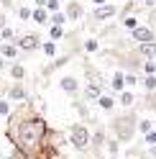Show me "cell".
<instances>
[{
  "label": "cell",
  "instance_id": "7402d4cb",
  "mask_svg": "<svg viewBox=\"0 0 156 159\" xmlns=\"http://www.w3.org/2000/svg\"><path fill=\"white\" fill-rule=\"evenodd\" d=\"M125 157H128V159H146V152L138 149V146H128V149H125Z\"/></svg>",
  "mask_w": 156,
  "mask_h": 159
},
{
  "label": "cell",
  "instance_id": "44dd1931",
  "mask_svg": "<svg viewBox=\"0 0 156 159\" xmlns=\"http://www.w3.org/2000/svg\"><path fill=\"white\" fill-rule=\"evenodd\" d=\"M105 146H108V154L110 157H118V152H120V141H118V139H108V141H105Z\"/></svg>",
  "mask_w": 156,
  "mask_h": 159
},
{
  "label": "cell",
  "instance_id": "d6986e66",
  "mask_svg": "<svg viewBox=\"0 0 156 159\" xmlns=\"http://www.w3.org/2000/svg\"><path fill=\"white\" fill-rule=\"evenodd\" d=\"M90 144L95 146V152H100V149L105 146V131H102V128H97V131L90 136Z\"/></svg>",
  "mask_w": 156,
  "mask_h": 159
},
{
  "label": "cell",
  "instance_id": "9a60e30c",
  "mask_svg": "<svg viewBox=\"0 0 156 159\" xmlns=\"http://www.w3.org/2000/svg\"><path fill=\"white\" fill-rule=\"evenodd\" d=\"M8 72H11V77L15 80V82H23V80H26V67L18 64V62H13L11 67H8Z\"/></svg>",
  "mask_w": 156,
  "mask_h": 159
},
{
  "label": "cell",
  "instance_id": "74e56055",
  "mask_svg": "<svg viewBox=\"0 0 156 159\" xmlns=\"http://www.w3.org/2000/svg\"><path fill=\"white\" fill-rule=\"evenodd\" d=\"M46 5V0H33V8H44Z\"/></svg>",
  "mask_w": 156,
  "mask_h": 159
},
{
  "label": "cell",
  "instance_id": "d6a6232c",
  "mask_svg": "<svg viewBox=\"0 0 156 159\" xmlns=\"http://www.w3.org/2000/svg\"><path fill=\"white\" fill-rule=\"evenodd\" d=\"M13 108H11V100H5V98H0V116H8Z\"/></svg>",
  "mask_w": 156,
  "mask_h": 159
},
{
  "label": "cell",
  "instance_id": "836d02e7",
  "mask_svg": "<svg viewBox=\"0 0 156 159\" xmlns=\"http://www.w3.org/2000/svg\"><path fill=\"white\" fill-rule=\"evenodd\" d=\"M136 85H138V77H136L133 72H128V75H125V87L131 90V87H136Z\"/></svg>",
  "mask_w": 156,
  "mask_h": 159
},
{
  "label": "cell",
  "instance_id": "9c48e42d",
  "mask_svg": "<svg viewBox=\"0 0 156 159\" xmlns=\"http://www.w3.org/2000/svg\"><path fill=\"white\" fill-rule=\"evenodd\" d=\"M64 13H67V21H80V18L84 16V8H82L80 0H69L67 8H64Z\"/></svg>",
  "mask_w": 156,
  "mask_h": 159
},
{
  "label": "cell",
  "instance_id": "60d3db41",
  "mask_svg": "<svg viewBox=\"0 0 156 159\" xmlns=\"http://www.w3.org/2000/svg\"><path fill=\"white\" fill-rule=\"evenodd\" d=\"M131 3H133V0H131Z\"/></svg>",
  "mask_w": 156,
  "mask_h": 159
},
{
  "label": "cell",
  "instance_id": "f35d334b",
  "mask_svg": "<svg viewBox=\"0 0 156 159\" xmlns=\"http://www.w3.org/2000/svg\"><path fill=\"white\" fill-rule=\"evenodd\" d=\"M5 67H8V64H5V57H0V72H3Z\"/></svg>",
  "mask_w": 156,
  "mask_h": 159
},
{
  "label": "cell",
  "instance_id": "f546056e",
  "mask_svg": "<svg viewBox=\"0 0 156 159\" xmlns=\"http://www.w3.org/2000/svg\"><path fill=\"white\" fill-rule=\"evenodd\" d=\"M151 128H154V121H149V118H141V121H138V131H141L143 136L149 134Z\"/></svg>",
  "mask_w": 156,
  "mask_h": 159
},
{
  "label": "cell",
  "instance_id": "1f68e13d",
  "mask_svg": "<svg viewBox=\"0 0 156 159\" xmlns=\"http://www.w3.org/2000/svg\"><path fill=\"white\" fill-rule=\"evenodd\" d=\"M74 108H77V111H80V116L82 118H87V116H90V111H87V105L80 100V98H74Z\"/></svg>",
  "mask_w": 156,
  "mask_h": 159
},
{
  "label": "cell",
  "instance_id": "cb8c5ba5",
  "mask_svg": "<svg viewBox=\"0 0 156 159\" xmlns=\"http://www.w3.org/2000/svg\"><path fill=\"white\" fill-rule=\"evenodd\" d=\"M49 39H51V41L64 39V26H49Z\"/></svg>",
  "mask_w": 156,
  "mask_h": 159
},
{
  "label": "cell",
  "instance_id": "ac0fdd59",
  "mask_svg": "<svg viewBox=\"0 0 156 159\" xmlns=\"http://www.w3.org/2000/svg\"><path fill=\"white\" fill-rule=\"evenodd\" d=\"M41 52H44L49 59H54V57H56V52H59V44L51 41V39H49V41H41Z\"/></svg>",
  "mask_w": 156,
  "mask_h": 159
},
{
  "label": "cell",
  "instance_id": "ab89813d",
  "mask_svg": "<svg viewBox=\"0 0 156 159\" xmlns=\"http://www.w3.org/2000/svg\"><path fill=\"white\" fill-rule=\"evenodd\" d=\"M92 3H95V8H97V5H105L108 0H92Z\"/></svg>",
  "mask_w": 156,
  "mask_h": 159
},
{
  "label": "cell",
  "instance_id": "7c38bea8",
  "mask_svg": "<svg viewBox=\"0 0 156 159\" xmlns=\"http://www.w3.org/2000/svg\"><path fill=\"white\" fill-rule=\"evenodd\" d=\"M49 18H51V13H49L46 8H33L31 11V21L36 26H49Z\"/></svg>",
  "mask_w": 156,
  "mask_h": 159
},
{
  "label": "cell",
  "instance_id": "8d00e7d4",
  "mask_svg": "<svg viewBox=\"0 0 156 159\" xmlns=\"http://www.w3.org/2000/svg\"><path fill=\"white\" fill-rule=\"evenodd\" d=\"M5 26H8V18H5L3 11H0V28H5Z\"/></svg>",
  "mask_w": 156,
  "mask_h": 159
},
{
  "label": "cell",
  "instance_id": "f1b7e54d",
  "mask_svg": "<svg viewBox=\"0 0 156 159\" xmlns=\"http://www.w3.org/2000/svg\"><path fill=\"white\" fill-rule=\"evenodd\" d=\"M123 26L128 28V31H133L136 26H141V23H138V16H125V18H123Z\"/></svg>",
  "mask_w": 156,
  "mask_h": 159
},
{
  "label": "cell",
  "instance_id": "d4e9b609",
  "mask_svg": "<svg viewBox=\"0 0 156 159\" xmlns=\"http://www.w3.org/2000/svg\"><path fill=\"white\" fill-rule=\"evenodd\" d=\"M143 90L146 93H156V75H146L143 77Z\"/></svg>",
  "mask_w": 156,
  "mask_h": 159
},
{
  "label": "cell",
  "instance_id": "52a82bcc",
  "mask_svg": "<svg viewBox=\"0 0 156 159\" xmlns=\"http://www.w3.org/2000/svg\"><path fill=\"white\" fill-rule=\"evenodd\" d=\"M59 87H62V93H67V95H72V98H77V95H80V90H82L80 80H77V77H72V75H67V77H62V80H59Z\"/></svg>",
  "mask_w": 156,
  "mask_h": 159
},
{
  "label": "cell",
  "instance_id": "ba28073f",
  "mask_svg": "<svg viewBox=\"0 0 156 159\" xmlns=\"http://www.w3.org/2000/svg\"><path fill=\"white\" fill-rule=\"evenodd\" d=\"M8 100L11 103H23V100H28V93H26V87H23V82H13L11 87H8Z\"/></svg>",
  "mask_w": 156,
  "mask_h": 159
},
{
  "label": "cell",
  "instance_id": "e575fe53",
  "mask_svg": "<svg viewBox=\"0 0 156 159\" xmlns=\"http://www.w3.org/2000/svg\"><path fill=\"white\" fill-rule=\"evenodd\" d=\"M146 144H149V146H156V126L146 134Z\"/></svg>",
  "mask_w": 156,
  "mask_h": 159
},
{
  "label": "cell",
  "instance_id": "83f0119b",
  "mask_svg": "<svg viewBox=\"0 0 156 159\" xmlns=\"http://www.w3.org/2000/svg\"><path fill=\"white\" fill-rule=\"evenodd\" d=\"M97 49H100V41H97V39H87V41H84V52L87 54H95Z\"/></svg>",
  "mask_w": 156,
  "mask_h": 159
},
{
  "label": "cell",
  "instance_id": "4fadbf2b",
  "mask_svg": "<svg viewBox=\"0 0 156 159\" xmlns=\"http://www.w3.org/2000/svg\"><path fill=\"white\" fill-rule=\"evenodd\" d=\"M138 57L141 59H156V41H146V44H138Z\"/></svg>",
  "mask_w": 156,
  "mask_h": 159
},
{
  "label": "cell",
  "instance_id": "4dcf8cb0",
  "mask_svg": "<svg viewBox=\"0 0 156 159\" xmlns=\"http://www.w3.org/2000/svg\"><path fill=\"white\" fill-rule=\"evenodd\" d=\"M46 11L49 13H56V11H62V0H46Z\"/></svg>",
  "mask_w": 156,
  "mask_h": 159
},
{
  "label": "cell",
  "instance_id": "484cf974",
  "mask_svg": "<svg viewBox=\"0 0 156 159\" xmlns=\"http://www.w3.org/2000/svg\"><path fill=\"white\" fill-rule=\"evenodd\" d=\"M141 69H143V75H156V59H143Z\"/></svg>",
  "mask_w": 156,
  "mask_h": 159
},
{
  "label": "cell",
  "instance_id": "5bb4252c",
  "mask_svg": "<svg viewBox=\"0 0 156 159\" xmlns=\"http://www.w3.org/2000/svg\"><path fill=\"white\" fill-rule=\"evenodd\" d=\"M110 90H113V93L125 90V75H123V72H115V75L110 77Z\"/></svg>",
  "mask_w": 156,
  "mask_h": 159
},
{
  "label": "cell",
  "instance_id": "30bf717a",
  "mask_svg": "<svg viewBox=\"0 0 156 159\" xmlns=\"http://www.w3.org/2000/svg\"><path fill=\"white\" fill-rule=\"evenodd\" d=\"M0 57H5V59H15L21 57V49L15 46V41H0Z\"/></svg>",
  "mask_w": 156,
  "mask_h": 159
},
{
  "label": "cell",
  "instance_id": "6da1fadb",
  "mask_svg": "<svg viewBox=\"0 0 156 159\" xmlns=\"http://www.w3.org/2000/svg\"><path fill=\"white\" fill-rule=\"evenodd\" d=\"M49 131L51 128L36 113L23 118V121H18V123H13V126H8V136H11L15 152L23 154L26 159H36V154H38V149L44 144V139L49 136Z\"/></svg>",
  "mask_w": 156,
  "mask_h": 159
},
{
  "label": "cell",
  "instance_id": "ffe728a7",
  "mask_svg": "<svg viewBox=\"0 0 156 159\" xmlns=\"http://www.w3.org/2000/svg\"><path fill=\"white\" fill-rule=\"evenodd\" d=\"M67 23V13L64 11H56L51 13V18H49V26H64Z\"/></svg>",
  "mask_w": 156,
  "mask_h": 159
},
{
  "label": "cell",
  "instance_id": "5b68a950",
  "mask_svg": "<svg viewBox=\"0 0 156 159\" xmlns=\"http://www.w3.org/2000/svg\"><path fill=\"white\" fill-rule=\"evenodd\" d=\"M15 46L21 49V52H36V49H41V39L36 34H23L15 39Z\"/></svg>",
  "mask_w": 156,
  "mask_h": 159
},
{
  "label": "cell",
  "instance_id": "b9f144b4",
  "mask_svg": "<svg viewBox=\"0 0 156 159\" xmlns=\"http://www.w3.org/2000/svg\"><path fill=\"white\" fill-rule=\"evenodd\" d=\"M154 126H156V123H154Z\"/></svg>",
  "mask_w": 156,
  "mask_h": 159
},
{
  "label": "cell",
  "instance_id": "4316f807",
  "mask_svg": "<svg viewBox=\"0 0 156 159\" xmlns=\"http://www.w3.org/2000/svg\"><path fill=\"white\" fill-rule=\"evenodd\" d=\"M0 41H15V31H13L11 26L0 28Z\"/></svg>",
  "mask_w": 156,
  "mask_h": 159
},
{
  "label": "cell",
  "instance_id": "d590c367",
  "mask_svg": "<svg viewBox=\"0 0 156 159\" xmlns=\"http://www.w3.org/2000/svg\"><path fill=\"white\" fill-rule=\"evenodd\" d=\"M0 5H3V8H13L15 0H0Z\"/></svg>",
  "mask_w": 156,
  "mask_h": 159
},
{
  "label": "cell",
  "instance_id": "603a6c76",
  "mask_svg": "<svg viewBox=\"0 0 156 159\" xmlns=\"http://www.w3.org/2000/svg\"><path fill=\"white\" fill-rule=\"evenodd\" d=\"M31 11L33 8H28V5H18V11H15V16H18V21H31Z\"/></svg>",
  "mask_w": 156,
  "mask_h": 159
},
{
  "label": "cell",
  "instance_id": "7a4b0ae2",
  "mask_svg": "<svg viewBox=\"0 0 156 159\" xmlns=\"http://www.w3.org/2000/svg\"><path fill=\"white\" fill-rule=\"evenodd\" d=\"M110 131L120 144H131L136 139V134H138V116L133 111H125L120 116H115L110 121Z\"/></svg>",
  "mask_w": 156,
  "mask_h": 159
},
{
  "label": "cell",
  "instance_id": "8fae6325",
  "mask_svg": "<svg viewBox=\"0 0 156 159\" xmlns=\"http://www.w3.org/2000/svg\"><path fill=\"white\" fill-rule=\"evenodd\" d=\"M82 95H84V100H87V103H97V98L102 95V85H92V82H87V85H84V90H82Z\"/></svg>",
  "mask_w": 156,
  "mask_h": 159
},
{
  "label": "cell",
  "instance_id": "277c9868",
  "mask_svg": "<svg viewBox=\"0 0 156 159\" xmlns=\"http://www.w3.org/2000/svg\"><path fill=\"white\" fill-rule=\"evenodd\" d=\"M118 16V5L115 3H105V5H97L95 8V13H92V18L97 23H105V21H110V18H115Z\"/></svg>",
  "mask_w": 156,
  "mask_h": 159
},
{
  "label": "cell",
  "instance_id": "2e32d148",
  "mask_svg": "<svg viewBox=\"0 0 156 159\" xmlns=\"http://www.w3.org/2000/svg\"><path fill=\"white\" fill-rule=\"evenodd\" d=\"M118 103H120L123 108H131V105L136 103V95L128 90V87H125V90H120V93H118Z\"/></svg>",
  "mask_w": 156,
  "mask_h": 159
},
{
  "label": "cell",
  "instance_id": "e0dca14e",
  "mask_svg": "<svg viewBox=\"0 0 156 159\" xmlns=\"http://www.w3.org/2000/svg\"><path fill=\"white\" fill-rule=\"evenodd\" d=\"M97 105H100V111L110 113L113 108H115V98L113 95H100V98H97Z\"/></svg>",
  "mask_w": 156,
  "mask_h": 159
},
{
  "label": "cell",
  "instance_id": "8992f818",
  "mask_svg": "<svg viewBox=\"0 0 156 159\" xmlns=\"http://www.w3.org/2000/svg\"><path fill=\"white\" fill-rule=\"evenodd\" d=\"M131 39L136 44H146V41H156V31L151 26H136L131 31Z\"/></svg>",
  "mask_w": 156,
  "mask_h": 159
},
{
  "label": "cell",
  "instance_id": "3957f363",
  "mask_svg": "<svg viewBox=\"0 0 156 159\" xmlns=\"http://www.w3.org/2000/svg\"><path fill=\"white\" fill-rule=\"evenodd\" d=\"M69 141H72V146L77 152H87L90 149V128L84 123H74L69 128Z\"/></svg>",
  "mask_w": 156,
  "mask_h": 159
}]
</instances>
